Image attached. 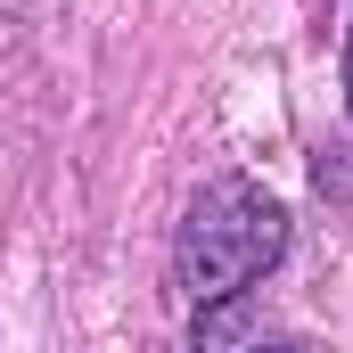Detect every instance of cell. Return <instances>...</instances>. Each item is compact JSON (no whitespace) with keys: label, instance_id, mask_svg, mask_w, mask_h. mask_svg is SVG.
Returning <instances> with one entry per match:
<instances>
[{"label":"cell","instance_id":"obj_2","mask_svg":"<svg viewBox=\"0 0 353 353\" xmlns=\"http://www.w3.org/2000/svg\"><path fill=\"white\" fill-rule=\"evenodd\" d=\"M345 99H353V41H345Z\"/></svg>","mask_w":353,"mask_h":353},{"label":"cell","instance_id":"obj_3","mask_svg":"<svg viewBox=\"0 0 353 353\" xmlns=\"http://www.w3.org/2000/svg\"><path fill=\"white\" fill-rule=\"evenodd\" d=\"M263 353H279V345H263Z\"/></svg>","mask_w":353,"mask_h":353},{"label":"cell","instance_id":"obj_1","mask_svg":"<svg viewBox=\"0 0 353 353\" xmlns=\"http://www.w3.org/2000/svg\"><path fill=\"white\" fill-rule=\"evenodd\" d=\"M279 247H288L279 197L230 173V181H214V189L189 205L173 271H181V288H189V304H222V296H239L247 279H263V271L279 263Z\"/></svg>","mask_w":353,"mask_h":353}]
</instances>
